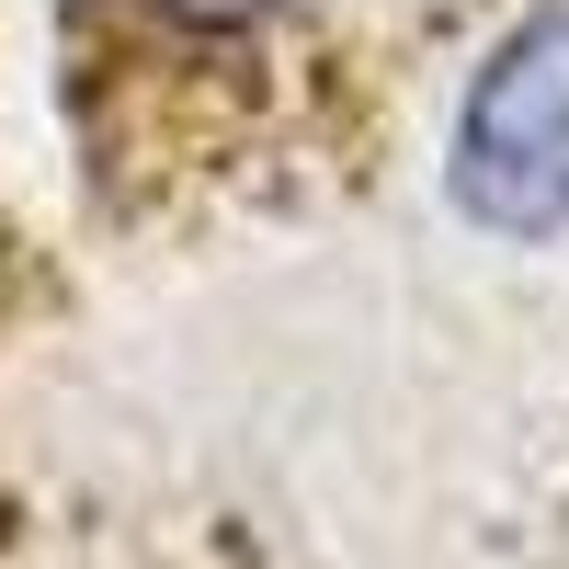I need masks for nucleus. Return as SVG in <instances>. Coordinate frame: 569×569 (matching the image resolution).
<instances>
[{
	"label": "nucleus",
	"mask_w": 569,
	"mask_h": 569,
	"mask_svg": "<svg viewBox=\"0 0 569 569\" xmlns=\"http://www.w3.org/2000/svg\"><path fill=\"white\" fill-rule=\"evenodd\" d=\"M456 206L490 240H558L569 228V12H525L456 114Z\"/></svg>",
	"instance_id": "1"
},
{
	"label": "nucleus",
	"mask_w": 569,
	"mask_h": 569,
	"mask_svg": "<svg viewBox=\"0 0 569 569\" xmlns=\"http://www.w3.org/2000/svg\"><path fill=\"white\" fill-rule=\"evenodd\" d=\"M137 12H160V23H182V34H251V23L284 12V0H137Z\"/></svg>",
	"instance_id": "2"
}]
</instances>
